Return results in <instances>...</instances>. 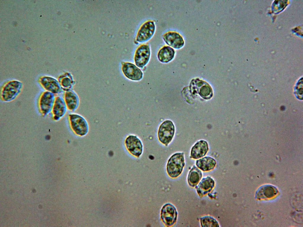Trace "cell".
Here are the masks:
<instances>
[{
	"instance_id": "1",
	"label": "cell",
	"mask_w": 303,
	"mask_h": 227,
	"mask_svg": "<svg viewBox=\"0 0 303 227\" xmlns=\"http://www.w3.org/2000/svg\"><path fill=\"white\" fill-rule=\"evenodd\" d=\"M23 88V83L20 80L12 79L5 82L0 88L1 100L4 102L14 100L20 94Z\"/></svg>"
},
{
	"instance_id": "2",
	"label": "cell",
	"mask_w": 303,
	"mask_h": 227,
	"mask_svg": "<svg viewBox=\"0 0 303 227\" xmlns=\"http://www.w3.org/2000/svg\"><path fill=\"white\" fill-rule=\"evenodd\" d=\"M70 127L77 135L83 137L88 133L89 128L88 123L85 118L76 113H71L68 115Z\"/></svg>"
},
{
	"instance_id": "3",
	"label": "cell",
	"mask_w": 303,
	"mask_h": 227,
	"mask_svg": "<svg viewBox=\"0 0 303 227\" xmlns=\"http://www.w3.org/2000/svg\"><path fill=\"white\" fill-rule=\"evenodd\" d=\"M185 165L184 153H177L172 155L169 159L167 171L169 175L176 178L181 173Z\"/></svg>"
},
{
	"instance_id": "4",
	"label": "cell",
	"mask_w": 303,
	"mask_h": 227,
	"mask_svg": "<svg viewBox=\"0 0 303 227\" xmlns=\"http://www.w3.org/2000/svg\"><path fill=\"white\" fill-rule=\"evenodd\" d=\"M55 97L53 93L45 90L40 94L37 104L39 111L43 116L51 112Z\"/></svg>"
},
{
	"instance_id": "5",
	"label": "cell",
	"mask_w": 303,
	"mask_h": 227,
	"mask_svg": "<svg viewBox=\"0 0 303 227\" xmlns=\"http://www.w3.org/2000/svg\"><path fill=\"white\" fill-rule=\"evenodd\" d=\"M155 29V23L153 20H149L145 21L141 24L138 30L136 41L142 43L149 40L153 36Z\"/></svg>"
},
{
	"instance_id": "6",
	"label": "cell",
	"mask_w": 303,
	"mask_h": 227,
	"mask_svg": "<svg viewBox=\"0 0 303 227\" xmlns=\"http://www.w3.org/2000/svg\"><path fill=\"white\" fill-rule=\"evenodd\" d=\"M175 132V127L173 122L166 120L160 125L158 129L159 140L162 143L167 146L173 139Z\"/></svg>"
},
{
	"instance_id": "7",
	"label": "cell",
	"mask_w": 303,
	"mask_h": 227,
	"mask_svg": "<svg viewBox=\"0 0 303 227\" xmlns=\"http://www.w3.org/2000/svg\"><path fill=\"white\" fill-rule=\"evenodd\" d=\"M38 82L45 91L51 93L54 95L60 94L63 91L57 79L53 77L46 75H42L38 77Z\"/></svg>"
},
{
	"instance_id": "8",
	"label": "cell",
	"mask_w": 303,
	"mask_h": 227,
	"mask_svg": "<svg viewBox=\"0 0 303 227\" xmlns=\"http://www.w3.org/2000/svg\"><path fill=\"white\" fill-rule=\"evenodd\" d=\"M151 53L150 48L148 43L139 45L136 49L134 56L136 66L141 68L144 67L149 61Z\"/></svg>"
},
{
	"instance_id": "9",
	"label": "cell",
	"mask_w": 303,
	"mask_h": 227,
	"mask_svg": "<svg viewBox=\"0 0 303 227\" xmlns=\"http://www.w3.org/2000/svg\"><path fill=\"white\" fill-rule=\"evenodd\" d=\"M177 215L175 208L170 203L165 205L161 210V219L167 226H170L174 224L176 220Z\"/></svg>"
},
{
	"instance_id": "10",
	"label": "cell",
	"mask_w": 303,
	"mask_h": 227,
	"mask_svg": "<svg viewBox=\"0 0 303 227\" xmlns=\"http://www.w3.org/2000/svg\"><path fill=\"white\" fill-rule=\"evenodd\" d=\"M162 38L166 43L173 48L178 49L184 46V43L182 37L176 31H167L162 35Z\"/></svg>"
},
{
	"instance_id": "11",
	"label": "cell",
	"mask_w": 303,
	"mask_h": 227,
	"mask_svg": "<svg viewBox=\"0 0 303 227\" xmlns=\"http://www.w3.org/2000/svg\"><path fill=\"white\" fill-rule=\"evenodd\" d=\"M125 144L128 150L132 155L139 157L143 152V145L140 140L136 136L130 135L126 137Z\"/></svg>"
},
{
	"instance_id": "12",
	"label": "cell",
	"mask_w": 303,
	"mask_h": 227,
	"mask_svg": "<svg viewBox=\"0 0 303 227\" xmlns=\"http://www.w3.org/2000/svg\"><path fill=\"white\" fill-rule=\"evenodd\" d=\"M122 72L127 78L133 80H139L143 77L141 71L134 64L129 62L122 63Z\"/></svg>"
},
{
	"instance_id": "13",
	"label": "cell",
	"mask_w": 303,
	"mask_h": 227,
	"mask_svg": "<svg viewBox=\"0 0 303 227\" xmlns=\"http://www.w3.org/2000/svg\"><path fill=\"white\" fill-rule=\"evenodd\" d=\"M67 108L63 98L59 96L55 97L51 113L52 119L58 121L65 114Z\"/></svg>"
},
{
	"instance_id": "14",
	"label": "cell",
	"mask_w": 303,
	"mask_h": 227,
	"mask_svg": "<svg viewBox=\"0 0 303 227\" xmlns=\"http://www.w3.org/2000/svg\"><path fill=\"white\" fill-rule=\"evenodd\" d=\"M63 98L67 109L70 111L73 112L78 107L80 99L78 94L73 90L65 91Z\"/></svg>"
},
{
	"instance_id": "15",
	"label": "cell",
	"mask_w": 303,
	"mask_h": 227,
	"mask_svg": "<svg viewBox=\"0 0 303 227\" xmlns=\"http://www.w3.org/2000/svg\"><path fill=\"white\" fill-rule=\"evenodd\" d=\"M57 79L64 91L72 89L75 83L72 74L68 72H65L60 74Z\"/></svg>"
},
{
	"instance_id": "16",
	"label": "cell",
	"mask_w": 303,
	"mask_h": 227,
	"mask_svg": "<svg viewBox=\"0 0 303 227\" xmlns=\"http://www.w3.org/2000/svg\"><path fill=\"white\" fill-rule=\"evenodd\" d=\"M208 150V146L207 142L201 140L192 147L190 157L194 159L200 158L204 156Z\"/></svg>"
},
{
	"instance_id": "17",
	"label": "cell",
	"mask_w": 303,
	"mask_h": 227,
	"mask_svg": "<svg viewBox=\"0 0 303 227\" xmlns=\"http://www.w3.org/2000/svg\"><path fill=\"white\" fill-rule=\"evenodd\" d=\"M175 53L174 49L167 45H164L158 50L157 56L159 60L163 63H167L174 58Z\"/></svg>"
},
{
	"instance_id": "18",
	"label": "cell",
	"mask_w": 303,
	"mask_h": 227,
	"mask_svg": "<svg viewBox=\"0 0 303 227\" xmlns=\"http://www.w3.org/2000/svg\"><path fill=\"white\" fill-rule=\"evenodd\" d=\"M214 186V180L208 176L203 179L196 188L199 195L202 197L210 192Z\"/></svg>"
},
{
	"instance_id": "19",
	"label": "cell",
	"mask_w": 303,
	"mask_h": 227,
	"mask_svg": "<svg viewBox=\"0 0 303 227\" xmlns=\"http://www.w3.org/2000/svg\"><path fill=\"white\" fill-rule=\"evenodd\" d=\"M196 164L198 168L205 171L213 169L215 166L216 162L212 158L206 157L197 160Z\"/></svg>"
},
{
	"instance_id": "20",
	"label": "cell",
	"mask_w": 303,
	"mask_h": 227,
	"mask_svg": "<svg viewBox=\"0 0 303 227\" xmlns=\"http://www.w3.org/2000/svg\"><path fill=\"white\" fill-rule=\"evenodd\" d=\"M202 176L201 171L196 166H194L189 172L188 176V184L192 187L197 185Z\"/></svg>"
},
{
	"instance_id": "21",
	"label": "cell",
	"mask_w": 303,
	"mask_h": 227,
	"mask_svg": "<svg viewBox=\"0 0 303 227\" xmlns=\"http://www.w3.org/2000/svg\"><path fill=\"white\" fill-rule=\"evenodd\" d=\"M200 222L202 227H219L218 222L213 217L209 216H205L200 219Z\"/></svg>"
},
{
	"instance_id": "22",
	"label": "cell",
	"mask_w": 303,
	"mask_h": 227,
	"mask_svg": "<svg viewBox=\"0 0 303 227\" xmlns=\"http://www.w3.org/2000/svg\"><path fill=\"white\" fill-rule=\"evenodd\" d=\"M276 191L274 188L270 186H267L264 187L260 191V197L263 198H270L274 196L276 194Z\"/></svg>"
}]
</instances>
